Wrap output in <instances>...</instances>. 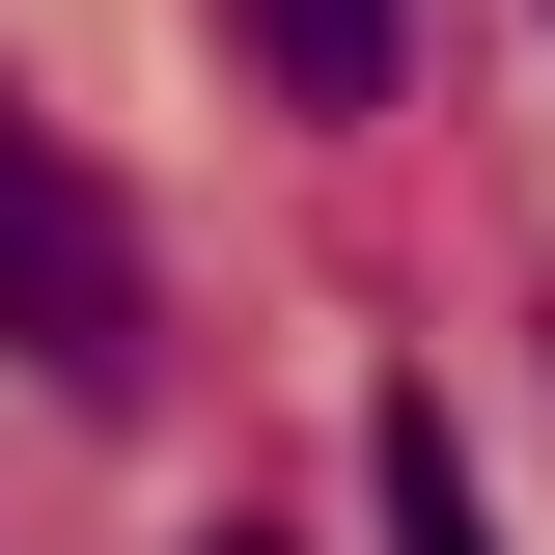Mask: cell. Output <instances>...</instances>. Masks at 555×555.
<instances>
[{
  "label": "cell",
  "mask_w": 555,
  "mask_h": 555,
  "mask_svg": "<svg viewBox=\"0 0 555 555\" xmlns=\"http://www.w3.org/2000/svg\"><path fill=\"white\" fill-rule=\"evenodd\" d=\"M0 361H28V389H83V416L167 389V278H139L112 167H83L56 112H0Z\"/></svg>",
  "instance_id": "1"
},
{
  "label": "cell",
  "mask_w": 555,
  "mask_h": 555,
  "mask_svg": "<svg viewBox=\"0 0 555 555\" xmlns=\"http://www.w3.org/2000/svg\"><path fill=\"white\" fill-rule=\"evenodd\" d=\"M250 83H278L306 139H361V112L416 83V0H250Z\"/></svg>",
  "instance_id": "2"
},
{
  "label": "cell",
  "mask_w": 555,
  "mask_h": 555,
  "mask_svg": "<svg viewBox=\"0 0 555 555\" xmlns=\"http://www.w3.org/2000/svg\"><path fill=\"white\" fill-rule=\"evenodd\" d=\"M361 500H389V555H500V500H473V444H444V389H361Z\"/></svg>",
  "instance_id": "3"
},
{
  "label": "cell",
  "mask_w": 555,
  "mask_h": 555,
  "mask_svg": "<svg viewBox=\"0 0 555 555\" xmlns=\"http://www.w3.org/2000/svg\"><path fill=\"white\" fill-rule=\"evenodd\" d=\"M195 555H278V528H250V500H222V528H195Z\"/></svg>",
  "instance_id": "4"
}]
</instances>
